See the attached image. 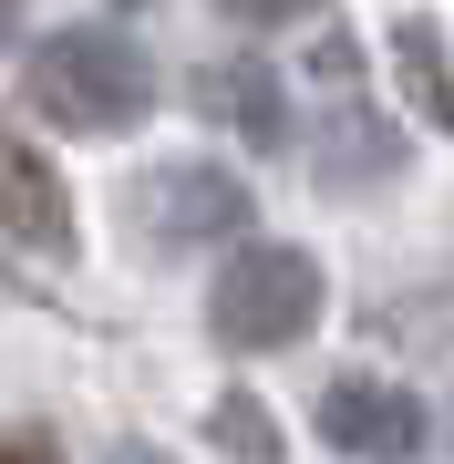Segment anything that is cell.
<instances>
[{
    "label": "cell",
    "instance_id": "10",
    "mask_svg": "<svg viewBox=\"0 0 454 464\" xmlns=\"http://www.w3.org/2000/svg\"><path fill=\"white\" fill-rule=\"evenodd\" d=\"M217 11L237 21V32H279V21H310L320 0H217Z\"/></svg>",
    "mask_w": 454,
    "mask_h": 464
},
{
    "label": "cell",
    "instance_id": "9",
    "mask_svg": "<svg viewBox=\"0 0 454 464\" xmlns=\"http://www.w3.org/2000/svg\"><path fill=\"white\" fill-rule=\"evenodd\" d=\"M207 433L227 444V464H279V413L258 392H217V413H207Z\"/></svg>",
    "mask_w": 454,
    "mask_h": 464
},
{
    "label": "cell",
    "instance_id": "7",
    "mask_svg": "<svg viewBox=\"0 0 454 464\" xmlns=\"http://www.w3.org/2000/svg\"><path fill=\"white\" fill-rule=\"evenodd\" d=\"M320 176H331V186L341 176H392V134L372 124L362 103H341V114L320 124Z\"/></svg>",
    "mask_w": 454,
    "mask_h": 464
},
{
    "label": "cell",
    "instance_id": "3",
    "mask_svg": "<svg viewBox=\"0 0 454 464\" xmlns=\"http://www.w3.org/2000/svg\"><path fill=\"white\" fill-rule=\"evenodd\" d=\"M320 433H331L341 454H362V464H403V454H423V402L413 392H392V382H331L320 392Z\"/></svg>",
    "mask_w": 454,
    "mask_h": 464
},
{
    "label": "cell",
    "instance_id": "5",
    "mask_svg": "<svg viewBox=\"0 0 454 464\" xmlns=\"http://www.w3.org/2000/svg\"><path fill=\"white\" fill-rule=\"evenodd\" d=\"M0 227L32 237V248H72V197L21 124H0Z\"/></svg>",
    "mask_w": 454,
    "mask_h": 464
},
{
    "label": "cell",
    "instance_id": "4",
    "mask_svg": "<svg viewBox=\"0 0 454 464\" xmlns=\"http://www.w3.org/2000/svg\"><path fill=\"white\" fill-rule=\"evenodd\" d=\"M145 227L155 237H237L248 227V186L227 166H166V176H145Z\"/></svg>",
    "mask_w": 454,
    "mask_h": 464
},
{
    "label": "cell",
    "instance_id": "6",
    "mask_svg": "<svg viewBox=\"0 0 454 464\" xmlns=\"http://www.w3.org/2000/svg\"><path fill=\"white\" fill-rule=\"evenodd\" d=\"M197 93L217 103V124H237L248 145H279L289 134V114H279V83L258 63H217V72H197Z\"/></svg>",
    "mask_w": 454,
    "mask_h": 464
},
{
    "label": "cell",
    "instance_id": "8",
    "mask_svg": "<svg viewBox=\"0 0 454 464\" xmlns=\"http://www.w3.org/2000/svg\"><path fill=\"white\" fill-rule=\"evenodd\" d=\"M392 63H403V83L413 103L454 134V72H444V52H434V21H392Z\"/></svg>",
    "mask_w": 454,
    "mask_h": 464
},
{
    "label": "cell",
    "instance_id": "12",
    "mask_svg": "<svg viewBox=\"0 0 454 464\" xmlns=\"http://www.w3.org/2000/svg\"><path fill=\"white\" fill-rule=\"evenodd\" d=\"M11 32H21V0H0V42H11Z\"/></svg>",
    "mask_w": 454,
    "mask_h": 464
},
{
    "label": "cell",
    "instance_id": "11",
    "mask_svg": "<svg viewBox=\"0 0 454 464\" xmlns=\"http://www.w3.org/2000/svg\"><path fill=\"white\" fill-rule=\"evenodd\" d=\"M0 464H63V444H52L42 423H11L0 433Z\"/></svg>",
    "mask_w": 454,
    "mask_h": 464
},
{
    "label": "cell",
    "instance_id": "2",
    "mask_svg": "<svg viewBox=\"0 0 454 464\" xmlns=\"http://www.w3.org/2000/svg\"><path fill=\"white\" fill-rule=\"evenodd\" d=\"M320 320V258L310 248H248L227 279H207V331L227 351H289Z\"/></svg>",
    "mask_w": 454,
    "mask_h": 464
},
{
    "label": "cell",
    "instance_id": "1",
    "mask_svg": "<svg viewBox=\"0 0 454 464\" xmlns=\"http://www.w3.org/2000/svg\"><path fill=\"white\" fill-rule=\"evenodd\" d=\"M21 93H32V114H52L63 134H124V124L155 114V63H145L135 32L72 21V32H52V42L32 52Z\"/></svg>",
    "mask_w": 454,
    "mask_h": 464
}]
</instances>
